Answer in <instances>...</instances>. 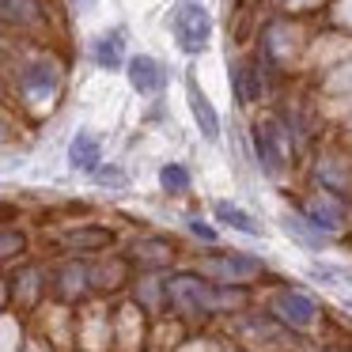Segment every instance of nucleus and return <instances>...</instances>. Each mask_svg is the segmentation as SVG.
Here are the masks:
<instances>
[{
    "label": "nucleus",
    "mask_w": 352,
    "mask_h": 352,
    "mask_svg": "<svg viewBox=\"0 0 352 352\" xmlns=\"http://www.w3.org/2000/svg\"><path fill=\"white\" fill-rule=\"evenodd\" d=\"M167 299L186 314H212V311H228V307L243 303V292L231 284H208L193 273H178L167 280Z\"/></svg>",
    "instance_id": "f257e3e1"
},
{
    "label": "nucleus",
    "mask_w": 352,
    "mask_h": 352,
    "mask_svg": "<svg viewBox=\"0 0 352 352\" xmlns=\"http://www.w3.org/2000/svg\"><path fill=\"white\" fill-rule=\"evenodd\" d=\"M170 34H175L178 50L182 54H201V50L208 46V38H212V16H208L201 4H178L175 12H170Z\"/></svg>",
    "instance_id": "f03ea898"
},
{
    "label": "nucleus",
    "mask_w": 352,
    "mask_h": 352,
    "mask_svg": "<svg viewBox=\"0 0 352 352\" xmlns=\"http://www.w3.org/2000/svg\"><path fill=\"white\" fill-rule=\"evenodd\" d=\"M19 91H23L27 102L46 107V102H54V95L61 91V69H57L50 57H38V61L23 65V72H19Z\"/></svg>",
    "instance_id": "7ed1b4c3"
},
{
    "label": "nucleus",
    "mask_w": 352,
    "mask_h": 352,
    "mask_svg": "<svg viewBox=\"0 0 352 352\" xmlns=\"http://www.w3.org/2000/svg\"><path fill=\"white\" fill-rule=\"evenodd\" d=\"M254 152H258V163L269 178L284 175V155H288V140L276 129V122H261L254 129Z\"/></svg>",
    "instance_id": "20e7f679"
},
{
    "label": "nucleus",
    "mask_w": 352,
    "mask_h": 352,
    "mask_svg": "<svg viewBox=\"0 0 352 352\" xmlns=\"http://www.w3.org/2000/svg\"><path fill=\"white\" fill-rule=\"evenodd\" d=\"M125 76H129V84H133V91H137V95H160L163 87H167V69H163L155 57H148V54L129 57Z\"/></svg>",
    "instance_id": "39448f33"
},
{
    "label": "nucleus",
    "mask_w": 352,
    "mask_h": 352,
    "mask_svg": "<svg viewBox=\"0 0 352 352\" xmlns=\"http://www.w3.org/2000/svg\"><path fill=\"white\" fill-rule=\"evenodd\" d=\"M186 99H190V114L193 122H197L201 137L205 140H220V114H216V107L208 102V95L197 87V80H186Z\"/></svg>",
    "instance_id": "423d86ee"
},
{
    "label": "nucleus",
    "mask_w": 352,
    "mask_h": 352,
    "mask_svg": "<svg viewBox=\"0 0 352 352\" xmlns=\"http://www.w3.org/2000/svg\"><path fill=\"white\" fill-rule=\"evenodd\" d=\"M273 311L280 314V322H288V326H296V329H307L314 322V314H318V307H314L303 292H280V296L273 299Z\"/></svg>",
    "instance_id": "0eeeda50"
},
{
    "label": "nucleus",
    "mask_w": 352,
    "mask_h": 352,
    "mask_svg": "<svg viewBox=\"0 0 352 352\" xmlns=\"http://www.w3.org/2000/svg\"><path fill=\"white\" fill-rule=\"evenodd\" d=\"M208 273H216L220 280L235 284V280H250V276L261 273V261L250 258V254H223V258L208 261Z\"/></svg>",
    "instance_id": "6e6552de"
},
{
    "label": "nucleus",
    "mask_w": 352,
    "mask_h": 352,
    "mask_svg": "<svg viewBox=\"0 0 352 352\" xmlns=\"http://www.w3.org/2000/svg\"><path fill=\"white\" fill-rule=\"evenodd\" d=\"M69 163L76 170H84V175H95V170L102 167V148H99V137L87 129H80L76 137H72L69 144Z\"/></svg>",
    "instance_id": "1a4fd4ad"
},
{
    "label": "nucleus",
    "mask_w": 352,
    "mask_h": 352,
    "mask_svg": "<svg viewBox=\"0 0 352 352\" xmlns=\"http://www.w3.org/2000/svg\"><path fill=\"white\" fill-rule=\"evenodd\" d=\"M91 57H95L99 69H110V72H118L122 65H129L125 61V31L122 27H114V31L102 34V38L91 46Z\"/></svg>",
    "instance_id": "9d476101"
},
{
    "label": "nucleus",
    "mask_w": 352,
    "mask_h": 352,
    "mask_svg": "<svg viewBox=\"0 0 352 352\" xmlns=\"http://www.w3.org/2000/svg\"><path fill=\"white\" fill-rule=\"evenodd\" d=\"M231 80H235V95H239V102H254V99H261V91H265L261 69H258V65H250V61L235 65V69H231Z\"/></svg>",
    "instance_id": "9b49d317"
},
{
    "label": "nucleus",
    "mask_w": 352,
    "mask_h": 352,
    "mask_svg": "<svg viewBox=\"0 0 352 352\" xmlns=\"http://www.w3.org/2000/svg\"><path fill=\"white\" fill-rule=\"evenodd\" d=\"M212 216L223 223V228H231V231H243V235H261L258 220H254L250 212H243L239 205H228V201H216V205H212Z\"/></svg>",
    "instance_id": "f8f14e48"
},
{
    "label": "nucleus",
    "mask_w": 352,
    "mask_h": 352,
    "mask_svg": "<svg viewBox=\"0 0 352 352\" xmlns=\"http://www.w3.org/2000/svg\"><path fill=\"white\" fill-rule=\"evenodd\" d=\"M91 288V273H87L80 261H72V265H65L61 269V276H57V292H61L65 299H76V296H84V292Z\"/></svg>",
    "instance_id": "ddd939ff"
},
{
    "label": "nucleus",
    "mask_w": 352,
    "mask_h": 352,
    "mask_svg": "<svg viewBox=\"0 0 352 352\" xmlns=\"http://www.w3.org/2000/svg\"><path fill=\"white\" fill-rule=\"evenodd\" d=\"M284 228H288V235L296 239V243H303V246H311V250H322V246L329 243L326 235H322L318 228H314L307 216H284Z\"/></svg>",
    "instance_id": "4468645a"
},
{
    "label": "nucleus",
    "mask_w": 352,
    "mask_h": 352,
    "mask_svg": "<svg viewBox=\"0 0 352 352\" xmlns=\"http://www.w3.org/2000/svg\"><path fill=\"white\" fill-rule=\"evenodd\" d=\"M303 216H307V220H311L318 231H337V228H341V212H337L329 201H322V197L311 201V205L303 208Z\"/></svg>",
    "instance_id": "2eb2a0df"
},
{
    "label": "nucleus",
    "mask_w": 352,
    "mask_h": 352,
    "mask_svg": "<svg viewBox=\"0 0 352 352\" xmlns=\"http://www.w3.org/2000/svg\"><path fill=\"white\" fill-rule=\"evenodd\" d=\"M170 243H163V239H140L137 246H133V258L148 261V265H163V261H170Z\"/></svg>",
    "instance_id": "dca6fc26"
},
{
    "label": "nucleus",
    "mask_w": 352,
    "mask_h": 352,
    "mask_svg": "<svg viewBox=\"0 0 352 352\" xmlns=\"http://www.w3.org/2000/svg\"><path fill=\"white\" fill-rule=\"evenodd\" d=\"M160 186H163V193H186L190 190V170H186L182 163H163Z\"/></svg>",
    "instance_id": "f3484780"
},
{
    "label": "nucleus",
    "mask_w": 352,
    "mask_h": 352,
    "mask_svg": "<svg viewBox=\"0 0 352 352\" xmlns=\"http://www.w3.org/2000/svg\"><path fill=\"white\" fill-rule=\"evenodd\" d=\"M65 243H69L72 250H102V246L110 243V231L107 228H84V231H76V235H65Z\"/></svg>",
    "instance_id": "a211bd4d"
},
{
    "label": "nucleus",
    "mask_w": 352,
    "mask_h": 352,
    "mask_svg": "<svg viewBox=\"0 0 352 352\" xmlns=\"http://www.w3.org/2000/svg\"><path fill=\"white\" fill-rule=\"evenodd\" d=\"M0 4H4V19H8V23L27 27V23L38 19V0H0Z\"/></svg>",
    "instance_id": "6ab92c4d"
},
{
    "label": "nucleus",
    "mask_w": 352,
    "mask_h": 352,
    "mask_svg": "<svg viewBox=\"0 0 352 352\" xmlns=\"http://www.w3.org/2000/svg\"><path fill=\"white\" fill-rule=\"evenodd\" d=\"M91 178L102 186V190H125V186H129V175H125L122 167H114V163H102Z\"/></svg>",
    "instance_id": "aec40b11"
},
{
    "label": "nucleus",
    "mask_w": 352,
    "mask_h": 352,
    "mask_svg": "<svg viewBox=\"0 0 352 352\" xmlns=\"http://www.w3.org/2000/svg\"><path fill=\"white\" fill-rule=\"evenodd\" d=\"M190 235L201 239V243H216V228L205 223V220H190Z\"/></svg>",
    "instance_id": "412c9836"
},
{
    "label": "nucleus",
    "mask_w": 352,
    "mask_h": 352,
    "mask_svg": "<svg viewBox=\"0 0 352 352\" xmlns=\"http://www.w3.org/2000/svg\"><path fill=\"white\" fill-rule=\"evenodd\" d=\"M16 250H23V235H19L16 228H8L4 231V258H12Z\"/></svg>",
    "instance_id": "4be33fe9"
},
{
    "label": "nucleus",
    "mask_w": 352,
    "mask_h": 352,
    "mask_svg": "<svg viewBox=\"0 0 352 352\" xmlns=\"http://www.w3.org/2000/svg\"><path fill=\"white\" fill-rule=\"evenodd\" d=\"M76 4H80V8H91V4H95V0H76Z\"/></svg>",
    "instance_id": "5701e85b"
}]
</instances>
